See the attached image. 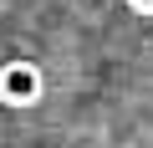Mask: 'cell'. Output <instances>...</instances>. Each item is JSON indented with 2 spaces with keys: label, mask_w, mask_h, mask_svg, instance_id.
<instances>
[{
  "label": "cell",
  "mask_w": 153,
  "mask_h": 148,
  "mask_svg": "<svg viewBox=\"0 0 153 148\" xmlns=\"http://www.w3.org/2000/svg\"><path fill=\"white\" fill-rule=\"evenodd\" d=\"M41 92H46V77H41L36 61H10V66H0V102L31 107V102H41Z\"/></svg>",
  "instance_id": "1"
},
{
  "label": "cell",
  "mask_w": 153,
  "mask_h": 148,
  "mask_svg": "<svg viewBox=\"0 0 153 148\" xmlns=\"http://www.w3.org/2000/svg\"><path fill=\"white\" fill-rule=\"evenodd\" d=\"M128 5H133L138 16H153V0H128Z\"/></svg>",
  "instance_id": "2"
}]
</instances>
